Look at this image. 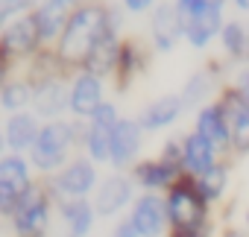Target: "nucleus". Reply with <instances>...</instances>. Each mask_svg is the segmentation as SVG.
Segmentation results:
<instances>
[{
  "label": "nucleus",
  "instance_id": "f257e3e1",
  "mask_svg": "<svg viewBox=\"0 0 249 237\" xmlns=\"http://www.w3.org/2000/svg\"><path fill=\"white\" fill-rule=\"evenodd\" d=\"M111 27H123V15L120 9L114 6H103V3H85L79 9L71 12V21L62 33V38L56 41L53 47V56L56 62L68 70V73H76L85 68L88 56L94 53V47L103 41V35L111 30Z\"/></svg>",
  "mask_w": 249,
  "mask_h": 237
},
{
  "label": "nucleus",
  "instance_id": "f03ea898",
  "mask_svg": "<svg viewBox=\"0 0 249 237\" xmlns=\"http://www.w3.org/2000/svg\"><path fill=\"white\" fill-rule=\"evenodd\" d=\"M167 220H170V234L167 237H217L220 225L214 220V208L199 196L194 187V179H179L167 193Z\"/></svg>",
  "mask_w": 249,
  "mask_h": 237
},
{
  "label": "nucleus",
  "instance_id": "7ed1b4c3",
  "mask_svg": "<svg viewBox=\"0 0 249 237\" xmlns=\"http://www.w3.org/2000/svg\"><path fill=\"white\" fill-rule=\"evenodd\" d=\"M76 150H82V120H47L30 150V161L41 179H50L76 158Z\"/></svg>",
  "mask_w": 249,
  "mask_h": 237
},
{
  "label": "nucleus",
  "instance_id": "20e7f679",
  "mask_svg": "<svg viewBox=\"0 0 249 237\" xmlns=\"http://www.w3.org/2000/svg\"><path fill=\"white\" fill-rule=\"evenodd\" d=\"M59 202L53 199L50 187L44 179H38L15 205V211L6 217L12 237H50L53 222H56Z\"/></svg>",
  "mask_w": 249,
  "mask_h": 237
},
{
  "label": "nucleus",
  "instance_id": "39448f33",
  "mask_svg": "<svg viewBox=\"0 0 249 237\" xmlns=\"http://www.w3.org/2000/svg\"><path fill=\"white\" fill-rule=\"evenodd\" d=\"M44 182H47L56 202H76V199H94L103 176H100V167L91 158L76 155L71 164H65L56 176H50Z\"/></svg>",
  "mask_w": 249,
  "mask_h": 237
},
{
  "label": "nucleus",
  "instance_id": "423d86ee",
  "mask_svg": "<svg viewBox=\"0 0 249 237\" xmlns=\"http://www.w3.org/2000/svg\"><path fill=\"white\" fill-rule=\"evenodd\" d=\"M123 120V114L117 111V102H103L88 120H82V155L91 158L97 167L111 161V141L114 129Z\"/></svg>",
  "mask_w": 249,
  "mask_h": 237
},
{
  "label": "nucleus",
  "instance_id": "0eeeda50",
  "mask_svg": "<svg viewBox=\"0 0 249 237\" xmlns=\"http://www.w3.org/2000/svg\"><path fill=\"white\" fill-rule=\"evenodd\" d=\"M0 50H3V65H6V73L15 62H36L47 47L38 35V27H36V18L33 12L30 15H21L9 24H3V33H0Z\"/></svg>",
  "mask_w": 249,
  "mask_h": 237
},
{
  "label": "nucleus",
  "instance_id": "6e6552de",
  "mask_svg": "<svg viewBox=\"0 0 249 237\" xmlns=\"http://www.w3.org/2000/svg\"><path fill=\"white\" fill-rule=\"evenodd\" d=\"M36 176L38 173H36L30 155H18V152L0 155V214H3V220L15 211L21 196L38 182Z\"/></svg>",
  "mask_w": 249,
  "mask_h": 237
},
{
  "label": "nucleus",
  "instance_id": "1a4fd4ad",
  "mask_svg": "<svg viewBox=\"0 0 249 237\" xmlns=\"http://www.w3.org/2000/svg\"><path fill=\"white\" fill-rule=\"evenodd\" d=\"M138 199V187L132 182L129 173H120V170H111L108 176H103L97 193H94V208L100 214V220H120V217H126L132 202Z\"/></svg>",
  "mask_w": 249,
  "mask_h": 237
},
{
  "label": "nucleus",
  "instance_id": "9d476101",
  "mask_svg": "<svg viewBox=\"0 0 249 237\" xmlns=\"http://www.w3.org/2000/svg\"><path fill=\"white\" fill-rule=\"evenodd\" d=\"M179 41H185V21L176 3L161 0L150 12V47L153 53H173Z\"/></svg>",
  "mask_w": 249,
  "mask_h": 237
},
{
  "label": "nucleus",
  "instance_id": "9b49d317",
  "mask_svg": "<svg viewBox=\"0 0 249 237\" xmlns=\"http://www.w3.org/2000/svg\"><path fill=\"white\" fill-rule=\"evenodd\" d=\"M144 129L138 123V117H123L114 129V141H111V170L129 173L138 161H141V150H144Z\"/></svg>",
  "mask_w": 249,
  "mask_h": 237
},
{
  "label": "nucleus",
  "instance_id": "f8f14e48",
  "mask_svg": "<svg viewBox=\"0 0 249 237\" xmlns=\"http://www.w3.org/2000/svg\"><path fill=\"white\" fill-rule=\"evenodd\" d=\"M106 82L108 79L88 70H76L71 76V120H88L103 102H108Z\"/></svg>",
  "mask_w": 249,
  "mask_h": 237
},
{
  "label": "nucleus",
  "instance_id": "ddd939ff",
  "mask_svg": "<svg viewBox=\"0 0 249 237\" xmlns=\"http://www.w3.org/2000/svg\"><path fill=\"white\" fill-rule=\"evenodd\" d=\"M129 176H132L138 193H161V196H164L179 179H185L179 164H170V161H164V158H159V155H156V158H141V161L129 170Z\"/></svg>",
  "mask_w": 249,
  "mask_h": 237
},
{
  "label": "nucleus",
  "instance_id": "4468645a",
  "mask_svg": "<svg viewBox=\"0 0 249 237\" xmlns=\"http://www.w3.org/2000/svg\"><path fill=\"white\" fill-rule=\"evenodd\" d=\"M141 237H167L170 234V220H167V205L161 193H138L126 214Z\"/></svg>",
  "mask_w": 249,
  "mask_h": 237
},
{
  "label": "nucleus",
  "instance_id": "2eb2a0df",
  "mask_svg": "<svg viewBox=\"0 0 249 237\" xmlns=\"http://www.w3.org/2000/svg\"><path fill=\"white\" fill-rule=\"evenodd\" d=\"M41 126H44V120L36 111L6 114V123H3V147H6V152L30 155V150L36 147V141L41 135Z\"/></svg>",
  "mask_w": 249,
  "mask_h": 237
},
{
  "label": "nucleus",
  "instance_id": "dca6fc26",
  "mask_svg": "<svg viewBox=\"0 0 249 237\" xmlns=\"http://www.w3.org/2000/svg\"><path fill=\"white\" fill-rule=\"evenodd\" d=\"M194 132L202 135L205 141H211L223 155H231V132H229V117L226 108L220 102V97L208 105H202L194 117Z\"/></svg>",
  "mask_w": 249,
  "mask_h": 237
},
{
  "label": "nucleus",
  "instance_id": "f3484780",
  "mask_svg": "<svg viewBox=\"0 0 249 237\" xmlns=\"http://www.w3.org/2000/svg\"><path fill=\"white\" fill-rule=\"evenodd\" d=\"M223 158L226 155L211 141H205L202 135H196L194 129L188 135H182V176L196 179V176L208 173L214 164H220Z\"/></svg>",
  "mask_w": 249,
  "mask_h": 237
},
{
  "label": "nucleus",
  "instance_id": "a211bd4d",
  "mask_svg": "<svg viewBox=\"0 0 249 237\" xmlns=\"http://www.w3.org/2000/svg\"><path fill=\"white\" fill-rule=\"evenodd\" d=\"M220 102L229 117V132H231V155H249V105L243 97L226 85L220 91Z\"/></svg>",
  "mask_w": 249,
  "mask_h": 237
},
{
  "label": "nucleus",
  "instance_id": "6ab92c4d",
  "mask_svg": "<svg viewBox=\"0 0 249 237\" xmlns=\"http://www.w3.org/2000/svg\"><path fill=\"white\" fill-rule=\"evenodd\" d=\"M56 222L62 228L65 237H91L97 222H100V214L94 208L91 199H76V202H59V211H56Z\"/></svg>",
  "mask_w": 249,
  "mask_h": 237
},
{
  "label": "nucleus",
  "instance_id": "aec40b11",
  "mask_svg": "<svg viewBox=\"0 0 249 237\" xmlns=\"http://www.w3.org/2000/svg\"><path fill=\"white\" fill-rule=\"evenodd\" d=\"M185 111L188 108H185V102H182L179 94H161V97L150 100L138 111V123H141L144 132H164V129H170L179 120Z\"/></svg>",
  "mask_w": 249,
  "mask_h": 237
},
{
  "label": "nucleus",
  "instance_id": "412c9836",
  "mask_svg": "<svg viewBox=\"0 0 249 237\" xmlns=\"http://www.w3.org/2000/svg\"><path fill=\"white\" fill-rule=\"evenodd\" d=\"M220 91H223L220 88V68L208 65V68H202V70H196V73L188 76V82L182 85L179 97H182V102H185L188 111H199L202 105L214 102L220 97Z\"/></svg>",
  "mask_w": 249,
  "mask_h": 237
},
{
  "label": "nucleus",
  "instance_id": "4be33fe9",
  "mask_svg": "<svg viewBox=\"0 0 249 237\" xmlns=\"http://www.w3.org/2000/svg\"><path fill=\"white\" fill-rule=\"evenodd\" d=\"M33 18H36V27H38V35H41L44 47L53 50L56 41L65 33L68 21H71V9L62 6L59 0H41V3L33 9Z\"/></svg>",
  "mask_w": 249,
  "mask_h": 237
},
{
  "label": "nucleus",
  "instance_id": "5701e85b",
  "mask_svg": "<svg viewBox=\"0 0 249 237\" xmlns=\"http://www.w3.org/2000/svg\"><path fill=\"white\" fill-rule=\"evenodd\" d=\"M123 41H126V38H120V30L111 27V30L103 35V41L94 47V53L88 56V62H85L82 70L97 73V76H103V79H114L117 62H120V50H123Z\"/></svg>",
  "mask_w": 249,
  "mask_h": 237
},
{
  "label": "nucleus",
  "instance_id": "b1692460",
  "mask_svg": "<svg viewBox=\"0 0 249 237\" xmlns=\"http://www.w3.org/2000/svg\"><path fill=\"white\" fill-rule=\"evenodd\" d=\"M33 100H36V82L30 79V73L6 76L3 85H0V108L6 114L33 111Z\"/></svg>",
  "mask_w": 249,
  "mask_h": 237
},
{
  "label": "nucleus",
  "instance_id": "393cba45",
  "mask_svg": "<svg viewBox=\"0 0 249 237\" xmlns=\"http://www.w3.org/2000/svg\"><path fill=\"white\" fill-rule=\"evenodd\" d=\"M223 27H226V15H223L220 9L202 12V15L185 21V41H188L194 50H205L214 38H220Z\"/></svg>",
  "mask_w": 249,
  "mask_h": 237
},
{
  "label": "nucleus",
  "instance_id": "a878e982",
  "mask_svg": "<svg viewBox=\"0 0 249 237\" xmlns=\"http://www.w3.org/2000/svg\"><path fill=\"white\" fill-rule=\"evenodd\" d=\"M150 65V53L135 41V38H126L123 41V50H120V62H117V73H114V82L117 88H129Z\"/></svg>",
  "mask_w": 249,
  "mask_h": 237
},
{
  "label": "nucleus",
  "instance_id": "bb28decb",
  "mask_svg": "<svg viewBox=\"0 0 249 237\" xmlns=\"http://www.w3.org/2000/svg\"><path fill=\"white\" fill-rule=\"evenodd\" d=\"M229 185H231V167H229L226 158H223L220 164H214L208 173H202V176L194 179V187L199 190V196H202L211 208H217V205L226 199Z\"/></svg>",
  "mask_w": 249,
  "mask_h": 237
},
{
  "label": "nucleus",
  "instance_id": "cd10ccee",
  "mask_svg": "<svg viewBox=\"0 0 249 237\" xmlns=\"http://www.w3.org/2000/svg\"><path fill=\"white\" fill-rule=\"evenodd\" d=\"M220 47H223V53H226V59L229 62H234L237 68L240 65H249V24H243V21H226V27H223V33H220Z\"/></svg>",
  "mask_w": 249,
  "mask_h": 237
},
{
  "label": "nucleus",
  "instance_id": "c85d7f7f",
  "mask_svg": "<svg viewBox=\"0 0 249 237\" xmlns=\"http://www.w3.org/2000/svg\"><path fill=\"white\" fill-rule=\"evenodd\" d=\"M173 3H176L182 21H191V18L202 15V12H214V9L226 12V3H229V0H173Z\"/></svg>",
  "mask_w": 249,
  "mask_h": 237
},
{
  "label": "nucleus",
  "instance_id": "c756f323",
  "mask_svg": "<svg viewBox=\"0 0 249 237\" xmlns=\"http://www.w3.org/2000/svg\"><path fill=\"white\" fill-rule=\"evenodd\" d=\"M41 0H0V24H9L21 15H30Z\"/></svg>",
  "mask_w": 249,
  "mask_h": 237
},
{
  "label": "nucleus",
  "instance_id": "7c9ffc66",
  "mask_svg": "<svg viewBox=\"0 0 249 237\" xmlns=\"http://www.w3.org/2000/svg\"><path fill=\"white\" fill-rule=\"evenodd\" d=\"M108 237H141V231L135 228V222H132L129 217H120V220H114V222H111Z\"/></svg>",
  "mask_w": 249,
  "mask_h": 237
},
{
  "label": "nucleus",
  "instance_id": "2f4dec72",
  "mask_svg": "<svg viewBox=\"0 0 249 237\" xmlns=\"http://www.w3.org/2000/svg\"><path fill=\"white\" fill-rule=\"evenodd\" d=\"M231 88L243 97V102L249 105V65H240L234 70V79H231Z\"/></svg>",
  "mask_w": 249,
  "mask_h": 237
},
{
  "label": "nucleus",
  "instance_id": "473e14b6",
  "mask_svg": "<svg viewBox=\"0 0 249 237\" xmlns=\"http://www.w3.org/2000/svg\"><path fill=\"white\" fill-rule=\"evenodd\" d=\"M159 6V0H123V9L132 12V15H141V12H153Z\"/></svg>",
  "mask_w": 249,
  "mask_h": 237
},
{
  "label": "nucleus",
  "instance_id": "72a5a7b5",
  "mask_svg": "<svg viewBox=\"0 0 249 237\" xmlns=\"http://www.w3.org/2000/svg\"><path fill=\"white\" fill-rule=\"evenodd\" d=\"M217 237H249V231L246 228H234V225H223Z\"/></svg>",
  "mask_w": 249,
  "mask_h": 237
},
{
  "label": "nucleus",
  "instance_id": "f704fd0d",
  "mask_svg": "<svg viewBox=\"0 0 249 237\" xmlns=\"http://www.w3.org/2000/svg\"><path fill=\"white\" fill-rule=\"evenodd\" d=\"M59 3H62V6H68V9L73 12V9H79V6H85V3H91V0H59Z\"/></svg>",
  "mask_w": 249,
  "mask_h": 237
},
{
  "label": "nucleus",
  "instance_id": "c9c22d12",
  "mask_svg": "<svg viewBox=\"0 0 249 237\" xmlns=\"http://www.w3.org/2000/svg\"><path fill=\"white\" fill-rule=\"evenodd\" d=\"M231 3H234L237 12H246V15H249V0H231Z\"/></svg>",
  "mask_w": 249,
  "mask_h": 237
},
{
  "label": "nucleus",
  "instance_id": "e433bc0d",
  "mask_svg": "<svg viewBox=\"0 0 249 237\" xmlns=\"http://www.w3.org/2000/svg\"><path fill=\"white\" fill-rule=\"evenodd\" d=\"M243 228L249 231V208H246V214H243Z\"/></svg>",
  "mask_w": 249,
  "mask_h": 237
}]
</instances>
